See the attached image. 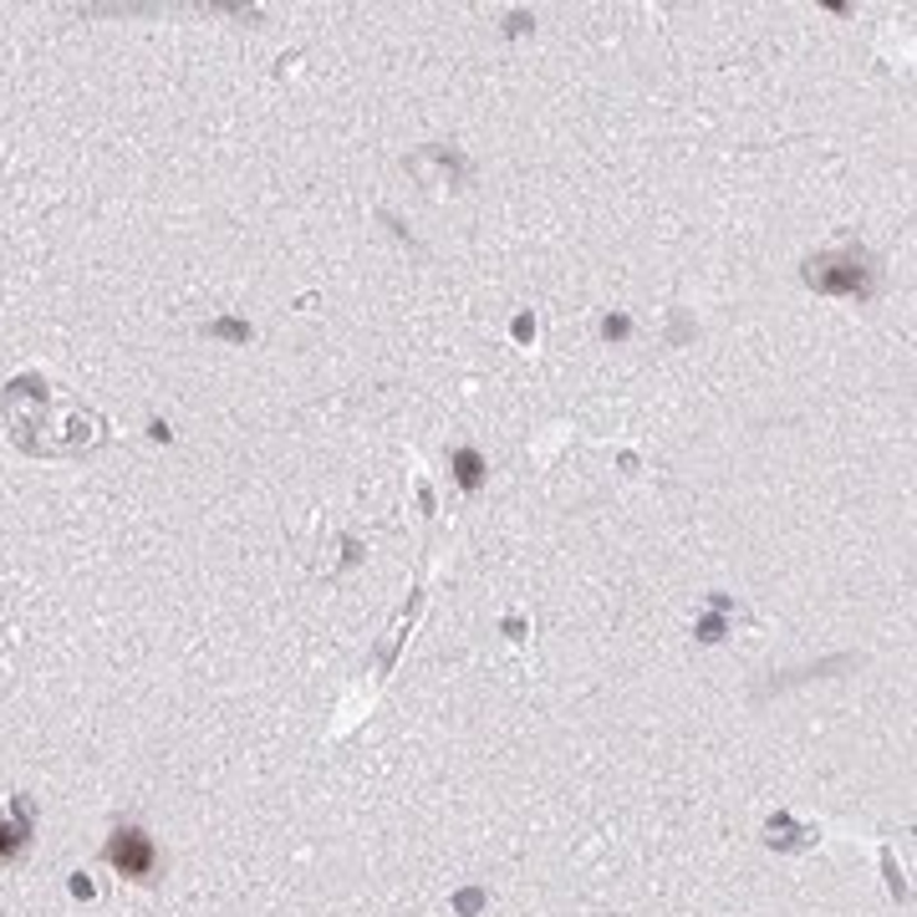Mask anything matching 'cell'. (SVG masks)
<instances>
[{
    "mask_svg": "<svg viewBox=\"0 0 917 917\" xmlns=\"http://www.w3.org/2000/svg\"><path fill=\"white\" fill-rule=\"evenodd\" d=\"M26 846V826H11V821H0V857H15Z\"/></svg>",
    "mask_w": 917,
    "mask_h": 917,
    "instance_id": "cell-2",
    "label": "cell"
},
{
    "mask_svg": "<svg viewBox=\"0 0 917 917\" xmlns=\"http://www.w3.org/2000/svg\"><path fill=\"white\" fill-rule=\"evenodd\" d=\"M107 861L118 867L123 877H153V867H159V851H153V841L143 836L138 826H123V831H113V841H107Z\"/></svg>",
    "mask_w": 917,
    "mask_h": 917,
    "instance_id": "cell-1",
    "label": "cell"
}]
</instances>
